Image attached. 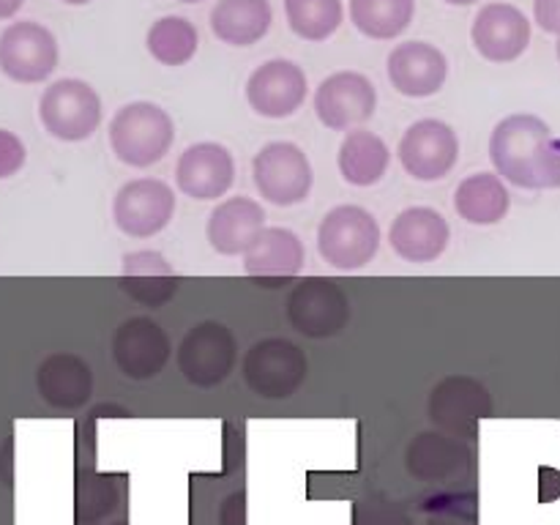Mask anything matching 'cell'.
I'll list each match as a JSON object with an SVG mask.
<instances>
[{
  "instance_id": "1",
  "label": "cell",
  "mask_w": 560,
  "mask_h": 525,
  "mask_svg": "<svg viewBox=\"0 0 560 525\" xmlns=\"http://www.w3.org/2000/svg\"><path fill=\"white\" fill-rule=\"evenodd\" d=\"M490 162L520 189H560V142L539 115H506L492 129Z\"/></svg>"
},
{
  "instance_id": "2",
  "label": "cell",
  "mask_w": 560,
  "mask_h": 525,
  "mask_svg": "<svg viewBox=\"0 0 560 525\" xmlns=\"http://www.w3.org/2000/svg\"><path fill=\"white\" fill-rule=\"evenodd\" d=\"M175 140V124L153 102L124 104L109 120V145L113 153L129 167H151L162 162Z\"/></svg>"
},
{
  "instance_id": "3",
  "label": "cell",
  "mask_w": 560,
  "mask_h": 525,
  "mask_svg": "<svg viewBox=\"0 0 560 525\" xmlns=\"http://www.w3.org/2000/svg\"><path fill=\"white\" fill-rule=\"evenodd\" d=\"M381 249V224L366 208L337 206L317 228V252L337 271H359Z\"/></svg>"
},
{
  "instance_id": "4",
  "label": "cell",
  "mask_w": 560,
  "mask_h": 525,
  "mask_svg": "<svg viewBox=\"0 0 560 525\" xmlns=\"http://www.w3.org/2000/svg\"><path fill=\"white\" fill-rule=\"evenodd\" d=\"M244 383L260 399H290L310 375V359L288 337H266L244 355Z\"/></svg>"
},
{
  "instance_id": "5",
  "label": "cell",
  "mask_w": 560,
  "mask_h": 525,
  "mask_svg": "<svg viewBox=\"0 0 560 525\" xmlns=\"http://www.w3.org/2000/svg\"><path fill=\"white\" fill-rule=\"evenodd\" d=\"M252 180H255L262 200L290 208L310 197L315 173H312L310 156L295 142L277 140L262 145L260 153H255Z\"/></svg>"
},
{
  "instance_id": "6",
  "label": "cell",
  "mask_w": 560,
  "mask_h": 525,
  "mask_svg": "<svg viewBox=\"0 0 560 525\" xmlns=\"http://www.w3.org/2000/svg\"><path fill=\"white\" fill-rule=\"evenodd\" d=\"M44 129L63 142H82L102 124V98L85 80H55L38 102Z\"/></svg>"
},
{
  "instance_id": "7",
  "label": "cell",
  "mask_w": 560,
  "mask_h": 525,
  "mask_svg": "<svg viewBox=\"0 0 560 525\" xmlns=\"http://www.w3.org/2000/svg\"><path fill=\"white\" fill-rule=\"evenodd\" d=\"M238 359L233 331L219 320H202L184 334L178 345V370L191 386L213 388L228 381Z\"/></svg>"
},
{
  "instance_id": "8",
  "label": "cell",
  "mask_w": 560,
  "mask_h": 525,
  "mask_svg": "<svg viewBox=\"0 0 560 525\" xmlns=\"http://www.w3.org/2000/svg\"><path fill=\"white\" fill-rule=\"evenodd\" d=\"M288 320L310 339L337 337L350 320V299L334 279L306 277L288 295Z\"/></svg>"
},
{
  "instance_id": "9",
  "label": "cell",
  "mask_w": 560,
  "mask_h": 525,
  "mask_svg": "<svg viewBox=\"0 0 560 525\" xmlns=\"http://www.w3.org/2000/svg\"><path fill=\"white\" fill-rule=\"evenodd\" d=\"M427 416L438 430L454 438H474L481 419L492 416V397L481 381L470 375H446L427 399Z\"/></svg>"
},
{
  "instance_id": "10",
  "label": "cell",
  "mask_w": 560,
  "mask_h": 525,
  "mask_svg": "<svg viewBox=\"0 0 560 525\" xmlns=\"http://www.w3.org/2000/svg\"><path fill=\"white\" fill-rule=\"evenodd\" d=\"M399 162L405 173L416 180H441L457 167L459 162V137L446 120L421 118L399 140Z\"/></svg>"
},
{
  "instance_id": "11",
  "label": "cell",
  "mask_w": 560,
  "mask_h": 525,
  "mask_svg": "<svg viewBox=\"0 0 560 525\" xmlns=\"http://www.w3.org/2000/svg\"><path fill=\"white\" fill-rule=\"evenodd\" d=\"M58 69V42L38 22H11L0 33V71L14 82H44Z\"/></svg>"
},
{
  "instance_id": "12",
  "label": "cell",
  "mask_w": 560,
  "mask_h": 525,
  "mask_svg": "<svg viewBox=\"0 0 560 525\" xmlns=\"http://www.w3.org/2000/svg\"><path fill=\"white\" fill-rule=\"evenodd\" d=\"M175 213L173 186L159 178H135L118 189L113 219L129 238H151L162 233Z\"/></svg>"
},
{
  "instance_id": "13",
  "label": "cell",
  "mask_w": 560,
  "mask_h": 525,
  "mask_svg": "<svg viewBox=\"0 0 560 525\" xmlns=\"http://www.w3.org/2000/svg\"><path fill=\"white\" fill-rule=\"evenodd\" d=\"M377 91L361 71H334L317 85L315 113L326 129L348 131L375 115Z\"/></svg>"
},
{
  "instance_id": "14",
  "label": "cell",
  "mask_w": 560,
  "mask_h": 525,
  "mask_svg": "<svg viewBox=\"0 0 560 525\" xmlns=\"http://www.w3.org/2000/svg\"><path fill=\"white\" fill-rule=\"evenodd\" d=\"M170 337L153 317L137 315L120 323L113 334L115 366L129 381H151L170 361Z\"/></svg>"
},
{
  "instance_id": "15",
  "label": "cell",
  "mask_w": 560,
  "mask_h": 525,
  "mask_svg": "<svg viewBox=\"0 0 560 525\" xmlns=\"http://www.w3.org/2000/svg\"><path fill=\"white\" fill-rule=\"evenodd\" d=\"M310 82L304 69L288 58H271L246 80V102L262 118H290L304 104Z\"/></svg>"
},
{
  "instance_id": "16",
  "label": "cell",
  "mask_w": 560,
  "mask_h": 525,
  "mask_svg": "<svg viewBox=\"0 0 560 525\" xmlns=\"http://www.w3.org/2000/svg\"><path fill=\"white\" fill-rule=\"evenodd\" d=\"M470 42L481 58L492 63H512L528 49L530 20L512 3H487L470 25Z\"/></svg>"
},
{
  "instance_id": "17",
  "label": "cell",
  "mask_w": 560,
  "mask_h": 525,
  "mask_svg": "<svg viewBox=\"0 0 560 525\" xmlns=\"http://www.w3.org/2000/svg\"><path fill=\"white\" fill-rule=\"evenodd\" d=\"M235 180L233 153L222 142H195L175 167V184L191 200H217L228 195Z\"/></svg>"
},
{
  "instance_id": "18",
  "label": "cell",
  "mask_w": 560,
  "mask_h": 525,
  "mask_svg": "<svg viewBox=\"0 0 560 525\" xmlns=\"http://www.w3.org/2000/svg\"><path fill=\"white\" fill-rule=\"evenodd\" d=\"M394 91L410 98L435 96L448 77V60L435 44L405 42L392 49L386 60Z\"/></svg>"
},
{
  "instance_id": "19",
  "label": "cell",
  "mask_w": 560,
  "mask_h": 525,
  "mask_svg": "<svg viewBox=\"0 0 560 525\" xmlns=\"http://www.w3.org/2000/svg\"><path fill=\"white\" fill-rule=\"evenodd\" d=\"M470 459L474 454L463 438H454L443 430H430L410 441L408 452H405V468L421 481L448 485L468 474Z\"/></svg>"
},
{
  "instance_id": "20",
  "label": "cell",
  "mask_w": 560,
  "mask_h": 525,
  "mask_svg": "<svg viewBox=\"0 0 560 525\" xmlns=\"http://www.w3.org/2000/svg\"><path fill=\"white\" fill-rule=\"evenodd\" d=\"M452 228L441 211L430 206L405 208L388 228V244L402 260L432 262L446 252Z\"/></svg>"
},
{
  "instance_id": "21",
  "label": "cell",
  "mask_w": 560,
  "mask_h": 525,
  "mask_svg": "<svg viewBox=\"0 0 560 525\" xmlns=\"http://www.w3.org/2000/svg\"><path fill=\"white\" fill-rule=\"evenodd\" d=\"M38 397L58 410H77L91 399L93 372L82 355L77 353H49L36 370Z\"/></svg>"
},
{
  "instance_id": "22",
  "label": "cell",
  "mask_w": 560,
  "mask_h": 525,
  "mask_svg": "<svg viewBox=\"0 0 560 525\" xmlns=\"http://www.w3.org/2000/svg\"><path fill=\"white\" fill-rule=\"evenodd\" d=\"M266 230V211L252 197H230L222 200L208 217V244L219 255H246L257 235Z\"/></svg>"
},
{
  "instance_id": "23",
  "label": "cell",
  "mask_w": 560,
  "mask_h": 525,
  "mask_svg": "<svg viewBox=\"0 0 560 525\" xmlns=\"http://www.w3.org/2000/svg\"><path fill=\"white\" fill-rule=\"evenodd\" d=\"M178 273L173 271L164 255L151 249L129 252L124 255V266H120V290L129 293L137 304L156 306L167 304L175 293H178Z\"/></svg>"
},
{
  "instance_id": "24",
  "label": "cell",
  "mask_w": 560,
  "mask_h": 525,
  "mask_svg": "<svg viewBox=\"0 0 560 525\" xmlns=\"http://www.w3.org/2000/svg\"><path fill=\"white\" fill-rule=\"evenodd\" d=\"M304 244L288 228H266L244 255V271L249 277H295L304 268Z\"/></svg>"
},
{
  "instance_id": "25",
  "label": "cell",
  "mask_w": 560,
  "mask_h": 525,
  "mask_svg": "<svg viewBox=\"0 0 560 525\" xmlns=\"http://www.w3.org/2000/svg\"><path fill=\"white\" fill-rule=\"evenodd\" d=\"M273 9L268 0H217L211 9V31L233 47H252L268 33Z\"/></svg>"
},
{
  "instance_id": "26",
  "label": "cell",
  "mask_w": 560,
  "mask_h": 525,
  "mask_svg": "<svg viewBox=\"0 0 560 525\" xmlns=\"http://www.w3.org/2000/svg\"><path fill=\"white\" fill-rule=\"evenodd\" d=\"M512 195L498 173H474L454 191V211L470 224L490 228L506 219Z\"/></svg>"
},
{
  "instance_id": "27",
  "label": "cell",
  "mask_w": 560,
  "mask_h": 525,
  "mask_svg": "<svg viewBox=\"0 0 560 525\" xmlns=\"http://www.w3.org/2000/svg\"><path fill=\"white\" fill-rule=\"evenodd\" d=\"M339 173L348 184L353 186H375L383 180L392 164V151H388L386 140L377 137L375 131L355 129L348 131L339 145L337 153Z\"/></svg>"
},
{
  "instance_id": "28",
  "label": "cell",
  "mask_w": 560,
  "mask_h": 525,
  "mask_svg": "<svg viewBox=\"0 0 560 525\" xmlns=\"http://www.w3.org/2000/svg\"><path fill=\"white\" fill-rule=\"evenodd\" d=\"M416 0H350V20L364 36L386 42L413 22Z\"/></svg>"
},
{
  "instance_id": "29",
  "label": "cell",
  "mask_w": 560,
  "mask_h": 525,
  "mask_svg": "<svg viewBox=\"0 0 560 525\" xmlns=\"http://www.w3.org/2000/svg\"><path fill=\"white\" fill-rule=\"evenodd\" d=\"M145 47L162 66H184L195 58L200 36L186 16H162L148 31Z\"/></svg>"
},
{
  "instance_id": "30",
  "label": "cell",
  "mask_w": 560,
  "mask_h": 525,
  "mask_svg": "<svg viewBox=\"0 0 560 525\" xmlns=\"http://www.w3.org/2000/svg\"><path fill=\"white\" fill-rule=\"evenodd\" d=\"M288 25L306 42H326L345 20L342 0H284Z\"/></svg>"
},
{
  "instance_id": "31",
  "label": "cell",
  "mask_w": 560,
  "mask_h": 525,
  "mask_svg": "<svg viewBox=\"0 0 560 525\" xmlns=\"http://www.w3.org/2000/svg\"><path fill=\"white\" fill-rule=\"evenodd\" d=\"M115 506H118V490H115V481L107 479V476H93L91 481H85L80 487V503H77V517H80V523H98Z\"/></svg>"
},
{
  "instance_id": "32",
  "label": "cell",
  "mask_w": 560,
  "mask_h": 525,
  "mask_svg": "<svg viewBox=\"0 0 560 525\" xmlns=\"http://www.w3.org/2000/svg\"><path fill=\"white\" fill-rule=\"evenodd\" d=\"M353 525H416L408 509L386 498H370L355 503Z\"/></svg>"
},
{
  "instance_id": "33",
  "label": "cell",
  "mask_w": 560,
  "mask_h": 525,
  "mask_svg": "<svg viewBox=\"0 0 560 525\" xmlns=\"http://www.w3.org/2000/svg\"><path fill=\"white\" fill-rule=\"evenodd\" d=\"M25 142L9 129H0V180L11 178V175L20 173L25 167Z\"/></svg>"
},
{
  "instance_id": "34",
  "label": "cell",
  "mask_w": 560,
  "mask_h": 525,
  "mask_svg": "<svg viewBox=\"0 0 560 525\" xmlns=\"http://www.w3.org/2000/svg\"><path fill=\"white\" fill-rule=\"evenodd\" d=\"M534 16L541 31L560 38V0H534Z\"/></svg>"
},
{
  "instance_id": "35",
  "label": "cell",
  "mask_w": 560,
  "mask_h": 525,
  "mask_svg": "<svg viewBox=\"0 0 560 525\" xmlns=\"http://www.w3.org/2000/svg\"><path fill=\"white\" fill-rule=\"evenodd\" d=\"M244 501H246L244 492H235V495H230L228 501H224L222 514H219V517H222V525H244L246 523Z\"/></svg>"
},
{
  "instance_id": "36",
  "label": "cell",
  "mask_w": 560,
  "mask_h": 525,
  "mask_svg": "<svg viewBox=\"0 0 560 525\" xmlns=\"http://www.w3.org/2000/svg\"><path fill=\"white\" fill-rule=\"evenodd\" d=\"M22 3H25V0H0V20H9V16H14L16 11L22 9Z\"/></svg>"
},
{
  "instance_id": "37",
  "label": "cell",
  "mask_w": 560,
  "mask_h": 525,
  "mask_svg": "<svg viewBox=\"0 0 560 525\" xmlns=\"http://www.w3.org/2000/svg\"><path fill=\"white\" fill-rule=\"evenodd\" d=\"M427 525H465V523H459V520H446V517H432L430 523Z\"/></svg>"
},
{
  "instance_id": "38",
  "label": "cell",
  "mask_w": 560,
  "mask_h": 525,
  "mask_svg": "<svg viewBox=\"0 0 560 525\" xmlns=\"http://www.w3.org/2000/svg\"><path fill=\"white\" fill-rule=\"evenodd\" d=\"M448 5H474V3H479V0H446Z\"/></svg>"
},
{
  "instance_id": "39",
  "label": "cell",
  "mask_w": 560,
  "mask_h": 525,
  "mask_svg": "<svg viewBox=\"0 0 560 525\" xmlns=\"http://www.w3.org/2000/svg\"><path fill=\"white\" fill-rule=\"evenodd\" d=\"M60 3H66V5H85V3H91V0H60Z\"/></svg>"
},
{
  "instance_id": "40",
  "label": "cell",
  "mask_w": 560,
  "mask_h": 525,
  "mask_svg": "<svg viewBox=\"0 0 560 525\" xmlns=\"http://www.w3.org/2000/svg\"><path fill=\"white\" fill-rule=\"evenodd\" d=\"M178 3H200V0H178Z\"/></svg>"
},
{
  "instance_id": "41",
  "label": "cell",
  "mask_w": 560,
  "mask_h": 525,
  "mask_svg": "<svg viewBox=\"0 0 560 525\" xmlns=\"http://www.w3.org/2000/svg\"><path fill=\"white\" fill-rule=\"evenodd\" d=\"M558 60H560V38H558Z\"/></svg>"
},
{
  "instance_id": "42",
  "label": "cell",
  "mask_w": 560,
  "mask_h": 525,
  "mask_svg": "<svg viewBox=\"0 0 560 525\" xmlns=\"http://www.w3.org/2000/svg\"><path fill=\"white\" fill-rule=\"evenodd\" d=\"M113 525H126V523H113Z\"/></svg>"
}]
</instances>
